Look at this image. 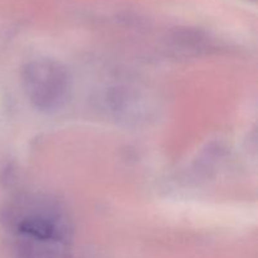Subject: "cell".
<instances>
[{
	"label": "cell",
	"mask_w": 258,
	"mask_h": 258,
	"mask_svg": "<svg viewBox=\"0 0 258 258\" xmlns=\"http://www.w3.org/2000/svg\"><path fill=\"white\" fill-rule=\"evenodd\" d=\"M2 222L13 236L68 242L73 226L66 207L45 194H23L7 204Z\"/></svg>",
	"instance_id": "6da1fadb"
},
{
	"label": "cell",
	"mask_w": 258,
	"mask_h": 258,
	"mask_svg": "<svg viewBox=\"0 0 258 258\" xmlns=\"http://www.w3.org/2000/svg\"><path fill=\"white\" fill-rule=\"evenodd\" d=\"M22 87L30 105L40 112H55L70 100L72 78L53 58H37L22 68Z\"/></svg>",
	"instance_id": "7a4b0ae2"
},
{
	"label": "cell",
	"mask_w": 258,
	"mask_h": 258,
	"mask_svg": "<svg viewBox=\"0 0 258 258\" xmlns=\"http://www.w3.org/2000/svg\"><path fill=\"white\" fill-rule=\"evenodd\" d=\"M17 258H71L68 242L14 236Z\"/></svg>",
	"instance_id": "3957f363"
}]
</instances>
